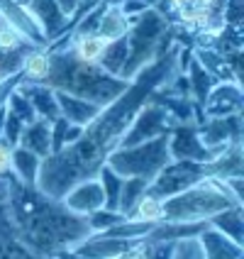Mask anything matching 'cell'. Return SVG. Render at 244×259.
I'll list each match as a JSON object with an SVG mask.
<instances>
[{"label": "cell", "mask_w": 244, "mask_h": 259, "mask_svg": "<svg viewBox=\"0 0 244 259\" xmlns=\"http://www.w3.org/2000/svg\"><path fill=\"white\" fill-rule=\"evenodd\" d=\"M147 179L142 176H129V179H122V188H120V198H117V213L127 218L132 213V208L137 205V201L144 196L147 191Z\"/></svg>", "instance_id": "603a6c76"}, {"label": "cell", "mask_w": 244, "mask_h": 259, "mask_svg": "<svg viewBox=\"0 0 244 259\" xmlns=\"http://www.w3.org/2000/svg\"><path fill=\"white\" fill-rule=\"evenodd\" d=\"M125 215L117 213V210H108V208H98L93 213H88V225L93 232H105L108 228H113L117 223H122Z\"/></svg>", "instance_id": "83f0119b"}, {"label": "cell", "mask_w": 244, "mask_h": 259, "mask_svg": "<svg viewBox=\"0 0 244 259\" xmlns=\"http://www.w3.org/2000/svg\"><path fill=\"white\" fill-rule=\"evenodd\" d=\"M17 3H22V5H27V0H17Z\"/></svg>", "instance_id": "d590c367"}, {"label": "cell", "mask_w": 244, "mask_h": 259, "mask_svg": "<svg viewBox=\"0 0 244 259\" xmlns=\"http://www.w3.org/2000/svg\"><path fill=\"white\" fill-rule=\"evenodd\" d=\"M17 91L32 103L37 117L42 120H57L59 117V103H57V91L49 88L46 83H29V81H20Z\"/></svg>", "instance_id": "4fadbf2b"}, {"label": "cell", "mask_w": 244, "mask_h": 259, "mask_svg": "<svg viewBox=\"0 0 244 259\" xmlns=\"http://www.w3.org/2000/svg\"><path fill=\"white\" fill-rule=\"evenodd\" d=\"M0 17L32 47H46L49 44L42 25L34 20V15L27 10V5H22L17 0H0Z\"/></svg>", "instance_id": "8992f818"}, {"label": "cell", "mask_w": 244, "mask_h": 259, "mask_svg": "<svg viewBox=\"0 0 244 259\" xmlns=\"http://www.w3.org/2000/svg\"><path fill=\"white\" fill-rule=\"evenodd\" d=\"M61 203L69 210L78 213V215H88V213H93L98 208H105V193H103L98 176H88L83 181H78L76 186H71L64 193Z\"/></svg>", "instance_id": "30bf717a"}, {"label": "cell", "mask_w": 244, "mask_h": 259, "mask_svg": "<svg viewBox=\"0 0 244 259\" xmlns=\"http://www.w3.org/2000/svg\"><path fill=\"white\" fill-rule=\"evenodd\" d=\"M98 181L103 186V193H105V208L108 210H117V198H120V188H122V176H117L110 166L103 164L98 169Z\"/></svg>", "instance_id": "d4e9b609"}, {"label": "cell", "mask_w": 244, "mask_h": 259, "mask_svg": "<svg viewBox=\"0 0 244 259\" xmlns=\"http://www.w3.org/2000/svg\"><path fill=\"white\" fill-rule=\"evenodd\" d=\"M169 161H171L169 135H159L154 140L132 144V147H115L105 157V166H110L122 179L142 176L147 181H152Z\"/></svg>", "instance_id": "3957f363"}, {"label": "cell", "mask_w": 244, "mask_h": 259, "mask_svg": "<svg viewBox=\"0 0 244 259\" xmlns=\"http://www.w3.org/2000/svg\"><path fill=\"white\" fill-rule=\"evenodd\" d=\"M161 218H164V201L144 191V196L137 201V205L132 208V213L127 215V220H139V223H161Z\"/></svg>", "instance_id": "cb8c5ba5"}, {"label": "cell", "mask_w": 244, "mask_h": 259, "mask_svg": "<svg viewBox=\"0 0 244 259\" xmlns=\"http://www.w3.org/2000/svg\"><path fill=\"white\" fill-rule=\"evenodd\" d=\"M186 78H188V91H190V98L196 103L205 101V96L210 93V88L217 83V78L213 76V73H208L205 69L201 66V61L190 54V59H188V66H186Z\"/></svg>", "instance_id": "d6986e66"}, {"label": "cell", "mask_w": 244, "mask_h": 259, "mask_svg": "<svg viewBox=\"0 0 244 259\" xmlns=\"http://www.w3.org/2000/svg\"><path fill=\"white\" fill-rule=\"evenodd\" d=\"M198 137L201 142L213 149V147H222V144H234L242 142V117L239 113L225 117H205L198 125Z\"/></svg>", "instance_id": "9c48e42d"}, {"label": "cell", "mask_w": 244, "mask_h": 259, "mask_svg": "<svg viewBox=\"0 0 244 259\" xmlns=\"http://www.w3.org/2000/svg\"><path fill=\"white\" fill-rule=\"evenodd\" d=\"M57 103L59 115L71 125H78V127H86L88 122L101 113V105L86 101V98H78L73 93H64V91H57Z\"/></svg>", "instance_id": "5bb4252c"}, {"label": "cell", "mask_w": 244, "mask_h": 259, "mask_svg": "<svg viewBox=\"0 0 244 259\" xmlns=\"http://www.w3.org/2000/svg\"><path fill=\"white\" fill-rule=\"evenodd\" d=\"M57 3H59V8H61V13L66 15V17L73 13V5H76V0H57Z\"/></svg>", "instance_id": "d6a6232c"}, {"label": "cell", "mask_w": 244, "mask_h": 259, "mask_svg": "<svg viewBox=\"0 0 244 259\" xmlns=\"http://www.w3.org/2000/svg\"><path fill=\"white\" fill-rule=\"evenodd\" d=\"M0 49H34L29 42H25L3 17H0Z\"/></svg>", "instance_id": "f1b7e54d"}, {"label": "cell", "mask_w": 244, "mask_h": 259, "mask_svg": "<svg viewBox=\"0 0 244 259\" xmlns=\"http://www.w3.org/2000/svg\"><path fill=\"white\" fill-rule=\"evenodd\" d=\"M49 69H52V59H49V52L44 47H34L29 49L25 59H22V66H20V78L22 81H29V83H42L44 78L49 76Z\"/></svg>", "instance_id": "e0dca14e"}, {"label": "cell", "mask_w": 244, "mask_h": 259, "mask_svg": "<svg viewBox=\"0 0 244 259\" xmlns=\"http://www.w3.org/2000/svg\"><path fill=\"white\" fill-rule=\"evenodd\" d=\"M190 5L193 8H201V10L210 8V10H220L222 13V0H190Z\"/></svg>", "instance_id": "1f68e13d"}, {"label": "cell", "mask_w": 244, "mask_h": 259, "mask_svg": "<svg viewBox=\"0 0 244 259\" xmlns=\"http://www.w3.org/2000/svg\"><path fill=\"white\" fill-rule=\"evenodd\" d=\"M46 49V47H44ZM52 59V69L49 76L42 83H46L54 91L73 93L78 98L95 103L105 108L108 103H113L117 96H122L127 91L129 81L117 78L113 73H108L101 64H83L69 52V47L64 49H46Z\"/></svg>", "instance_id": "7a4b0ae2"}, {"label": "cell", "mask_w": 244, "mask_h": 259, "mask_svg": "<svg viewBox=\"0 0 244 259\" xmlns=\"http://www.w3.org/2000/svg\"><path fill=\"white\" fill-rule=\"evenodd\" d=\"M17 147H25L29 152H34L39 159L49 157L52 154V122L37 117L34 122L25 125L20 140H17Z\"/></svg>", "instance_id": "2e32d148"}, {"label": "cell", "mask_w": 244, "mask_h": 259, "mask_svg": "<svg viewBox=\"0 0 244 259\" xmlns=\"http://www.w3.org/2000/svg\"><path fill=\"white\" fill-rule=\"evenodd\" d=\"M22 130H25V122H22L20 117H15L13 113L8 110V115H5V125H3V137H0V140H5L8 144L17 147V140H20Z\"/></svg>", "instance_id": "f546056e"}, {"label": "cell", "mask_w": 244, "mask_h": 259, "mask_svg": "<svg viewBox=\"0 0 244 259\" xmlns=\"http://www.w3.org/2000/svg\"><path fill=\"white\" fill-rule=\"evenodd\" d=\"M169 154L171 159H193V161H210V149L198 137L196 122H178L169 132Z\"/></svg>", "instance_id": "52a82bcc"}, {"label": "cell", "mask_w": 244, "mask_h": 259, "mask_svg": "<svg viewBox=\"0 0 244 259\" xmlns=\"http://www.w3.org/2000/svg\"><path fill=\"white\" fill-rule=\"evenodd\" d=\"M210 176V164L208 161H193V159H171L161 171L147 184V193L157 198H169L173 193H181L188 186L198 184L201 179Z\"/></svg>", "instance_id": "277c9868"}, {"label": "cell", "mask_w": 244, "mask_h": 259, "mask_svg": "<svg viewBox=\"0 0 244 259\" xmlns=\"http://www.w3.org/2000/svg\"><path fill=\"white\" fill-rule=\"evenodd\" d=\"M5 105H8V110L13 113L15 117H20L25 125H29V122H34L37 120V113H34V108H32V103L17 91V86L10 91V96L5 98Z\"/></svg>", "instance_id": "484cf974"}, {"label": "cell", "mask_w": 244, "mask_h": 259, "mask_svg": "<svg viewBox=\"0 0 244 259\" xmlns=\"http://www.w3.org/2000/svg\"><path fill=\"white\" fill-rule=\"evenodd\" d=\"M139 3H144L147 8H157V5L161 3V0H139Z\"/></svg>", "instance_id": "836d02e7"}, {"label": "cell", "mask_w": 244, "mask_h": 259, "mask_svg": "<svg viewBox=\"0 0 244 259\" xmlns=\"http://www.w3.org/2000/svg\"><path fill=\"white\" fill-rule=\"evenodd\" d=\"M3 81H5V78H3V76H0V86H3Z\"/></svg>", "instance_id": "8d00e7d4"}, {"label": "cell", "mask_w": 244, "mask_h": 259, "mask_svg": "<svg viewBox=\"0 0 244 259\" xmlns=\"http://www.w3.org/2000/svg\"><path fill=\"white\" fill-rule=\"evenodd\" d=\"M8 191V188H5ZM0 259H46L39 257L34 252H29L27 247L20 242L17 237V228H15L13 213H10V205L5 193L0 196Z\"/></svg>", "instance_id": "8fae6325"}, {"label": "cell", "mask_w": 244, "mask_h": 259, "mask_svg": "<svg viewBox=\"0 0 244 259\" xmlns=\"http://www.w3.org/2000/svg\"><path fill=\"white\" fill-rule=\"evenodd\" d=\"M205 117H225L242 113V86L239 81H217L203 101Z\"/></svg>", "instance_id": "ba28073f"}, {"label": "cell", "mask_w": 244, "mask_h": 259, "mask_svg": "<svg viewBox=\"0 0 244 259\" xmlns=\"http://www.w3.org/2000/svg\"><path fill=\"white\" fill-rule=\"evenodd\" d=\"M129 25H132V20L122 13V8H120L117 3H110V0H108V5H105V10H103L101 25H98V34H103L108 42H113L117 37L127 34Z\"/></svg>", "instance_id": "ac0fdd59"}, {"label": "cell", "mask_w": 244, "mask_h": 259, "mask_svg": "<svg viewBox=\"0 0 244 259\" xmlns=\"http://www.w3.org/2000/svg\"><path fill=\"white\" fill-rule=\"evenodd\" d=\"M42 159L34 152H29L25 147H13V174L27 186L37 184V174H39Z\"/></svg>", "instance_id": "44dd1931"}, {"label": "cell", "mask_w": 244, "mask_h": 259, "mask_svg": "<svg viewBox=\"0 0 244 259\" xmlns=\"http://www.w3.org/2000/svg\"><path fill=\"white\" fill-rule=\"evenodd\" d=\"M198 240L203 245L205 259H242V245H237L234 240H230L225 232H220L213 225H208L198 235Z\"/></svg>", "instance_id": "9a60e30c"}, {"label": "cell", "mask_w": 244, "mask_h": 259, "mask_svg": "<svg viewBox=\"0 0 244 259\" xmlns=\"http://www.w3.org/2000/svg\"><path fill=\"white\" fill-rule=\"evenodd\" d=\"M13 174V144L0 140V179H8Z\"/></svg>", "instance_id": "4dcf8cb0"}, {"label": "cell", "mask_w": 244, "mask_h": 259, "mask_svg": "<svg viewBox=\"0 0 244 259\" xmlns=\"http://www.w3.org/2000/svg\"><path fill=\"white\" fill-rule=\"evenodd\" d=\"M5 188H8V179H0V196L5 193Z\"/></svg>", "instance_id": "e575fe53"}, {"label": "cell", "mask_w": 244, "mask_h": 259, "mask_svg": "<svg viewBox=\"0 0 244 259\" xmlns=\"http://www.w3.org/2000/svg\"><path fill=\"white\" fill-rule=\"evenodd\" d=\"M181 49L183 44L173 42L161 57H157L152 64H147L142 71H137L129 78V86L122 96H117L113 103L101 108V113L83 127L76 142L44 157L34 186L44 196L61 201L71 186H76L88 176H95L98 169L105 164V157L120 144L132 117L149 101V96L164 83H169L173 76L183 73Z\"/></svg>", "instance_id": "6da1fadb"}, {"label": "cell", "mask_w": 244, "mask_h": 259, "mask_svg": "<svg viewBox=\"0 0 244 259\" xmlns=\"http://www.w3.org/2000/svg\"><path fill=\"white\" fill-rule=\"evenodd\" d=\"M176 125H178V122H176L161 105L147 101L142 108L137 110V115L132 117V122H129V127L125 130V135H122V140H120L117 147H132V144L154 140L159 135H169Z\"/></svg>", "instance_id": "5b68a950"}, {"label": "cell", "mask_w": 244, "mask_h": 259, "mask_svg": "<svg viewBox=\"0 0 244 259\" xmlns=\"http://www.w3.org/2000/svg\"><path fill=\"white\" fill-rule=\"evenodd\" d=\"M169 259H205L203 245L198 237H183L171 245V257Z\"/></svg>", "instance_id": "4316f807"}, {"label": "cell", "mask_w": 244, "mask_h": 259, "mask_svg": "<svg viewBox=\"0 0 244 259\" xmlns=\"http://www.w3.org/2000/svg\"><path fill=\"white\" fill-rule=\"evenodd\" d=\"M127 57H129L127 34H122V37H117V39H113V42H108V47H105V52H103V57H101L98 64H101L108 73H113V76H117V78H122Z\"/></svg>", "instance_id": "ffe728a7"}, {"label": "cell", "mask_w": 244, "mask_h": 259, "mask_svg": "<svg viewBox=\"0 0 244 259\" xmlns=\"http://www.w3.org/2000/svg\"><path fill=\"white\" fill-rule=\"evenodd\" d=\"M210 225L217 228L220 232H225L230 240H234L237 245H242L244 240V223H242V205H232L227 210L217 213L210 218Z\"/></svg>", "instance_id": "7402d4cb"}, {"label": "cell", "mask_w": 244, "mask_h": 259, "mask_svg": "<svg viewBox=\"0 0 244 259\" xmlns=\"http://www.w3.org/2000/svg\"><path fill=\"white\" fill-rule=\"evenodd\" d=\"M27 10L34 15V20L42 25L49 44L66 34L69 17L61 13V8H59L57 0H27Z\"/></svg>", "instance_id": "7c38bea8"}, {"label": "cell", "mask_w": 244, "mask_h": 259, "mask_svg": "<svg viewBox=\"0 0 244 259\" xmlns=\"http://www.w3.org/2000/svg\"><path fill=\"white\" fill-rule=\"evenodd\" d=\"M110 3H120V0H110Z\"/></svg>", "instance_id": "74e56055"}]
</instances>
